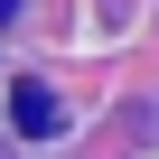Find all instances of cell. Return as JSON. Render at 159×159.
<instances>
[{"label":"cell","instance_id":"obj_1","mask_svg":"<svg viewBox=\"0 0 159 159\" xmlns=\"http://www.w3.org/2000/svg\"><path fill=\"white\" fill-rule=\"evenodd\" d=\"M10 122H19V131H28V140H47V131H56V122H66V103H56V94H47V84H19V94H10Z\"/></svg>","mask_w":159,"mask_h":159},{"label":"cell","instance_id":"obj_2","mask_svg":"<svg viewBox=\"0 0 159 159\" xmlns=\"http://www.w3.org/2000/svg\"><path fill=\"white\" fill-rule=\"evenodd\" d=\"M10 10H19V0H0V19H10Z\"/></svg>","mask_w":159,"mask_h":159}]
</instances>
